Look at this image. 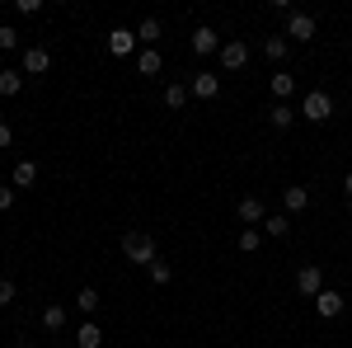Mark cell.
I'll list each match as a JSON object with an SVG mask.
<instances>
[{
    "label": "cell",
    "instance_id": "26",
    "mask_svg": "<svg viewBox=\"0 0 352 348\" xmlns=\"http://www.w3.org/2000/svg\"><path fill=\"white\" fill-rule=\"evenodd\" d=\"M169 278H174V268L164 264V259H155V264H151V283H155V287H164Z\"/></svg>",
    "mask_w": 352,
    "mask_h": 348
},
{
    "label": "cell",
    "instance_id": "15",
    "mask_svg": "<svg viewBox=\"0 0 352 348\" xmlns=\"http://www.w3.org/2000/svg\"><path fill=\"white\" fill-rule=\"evenodd\" d=\"M296 118H300V108H292V104H272V108H268V123L277 127V132H287Z\"/></svg>",
    "mask_w": 352,
    "mask_h": 348
},
{
    "label": "cell",
    "instance_id": "30",
    "mask_svg": "<svg viewBox=\"0 0 352 348\" xmlns=\"http://www.w3.org/2000/svg\"><path fill=\"white\" fill-rule=\"evenodd\" d=\"M10 146H14V127H10V123H0V151H10Z\"/></svg>",
    "mask_w": 352,
    "mask_h": 348
},
{
    "label": "cell",
    "instance_id": "19",
    "mask_svg": "<svg viewBox=\"0 0 352 348\" xmlns=\"http://www.w3.org/2000/svg\"><path fill=\"white\" fill-rule=\"evenodd\" d=\"M19 90H24V71H14V66H5V71H0V94L10 99V94H19Z\"/></svg>",
    "mask_w": 352,
    "mask_h": 348
},
{
    "label": "cell",
    "instance_id": "25",
    "mask_svg": "<svg viewBox=\"0 0 352 348\" xmlns=\"http://www.w3.org/2000/svg\"><path fill=\"white\" fill-rule=\"evenodd\" d=\"M258 245H263V231H254V226H244V231H240V249H244V254H254Z\"/></svg>",
    "mask_w": 352,
    "mask_h": 348
},
{
    "label": "cell",
    "instance_id": "3",
    "mask_svg": "<svg viewBox=\"0 0 352 348\" xmlns=\"http://www.w3.org/2000/svg\"><path fill=\"white\" fill-rule=\"evenodd\" d=\"M282 33H287V43H310V38H315V14H305V10H292Z\"/></svg>",
    "mask_w": 352,
    "mask_h": 348
},
{
    "label": "cell",
    "instance_id": "13",
    "mask_svg": "<svg viewBox=\"0 0 352 348\" xmlns=\"http://www.w3.org/2000/svg\"><path fill=\"white\" fill-rule=\"evenodd\" d=\"M282 207H287V212H305V207H310V188L305 184L282 188Z\"/></svg>",
    "mask_w": 352,
    "mask_h": 348
},
{
    "label": "cell",
    "instance_id": "10",
    "mask_svg": "<svg viewBox=\"0 0 352 348\" xmlns=\"http://www.w3.org/2000/svg\"><path fill=\"white\" fill-rule=\"evenodd\" d=\"M52 71V52L47 48H28L24 52V76H47Z\"/></svg>",
    "mask_w": 352,
    "mask_h": 348
},
{
    "label": "cell",
    "instance_id": "7",
    "mask_svg": "<svg viewBox=\"0 0 352 348\" xmlns=\"http://www.w3.org/2000/svg\"><path fill=\"white\" fill-rule=\"evenodd\" d=\"M188 43H192V52H197V57H212V52H221V33H217L212 24H197V28H192V38H188Z\"/></svg>",
    "mask_w": 352,
    "mask_h": 348
},
{
    "label": "cell",
    "instance_id": "12",
    "mask_svg": "<svg viewBox=\"0 0 352 348\" xmlns=\"http://www.w3.org/2000/svg\"><path fill=\"white\" fill-rule=\"evenodd\" d=\"M268 90H272V104H287L292 94H296V76H287V71H277L268 81Z\"/></svg>",
    "mask_w": 352,
    "mask_h": 348
},
{
    "label": "cell",
    "instance_id": "31",
    "mask_svg": "<svg viewBox=\"0 0 352 348\" xmlns=\"http://www.w3.org/2000/svg\"><path fill=\"white\" fill-rule=\"evenodd\" d=\"M343 198H348V203H352V170H348V174H343Z\"/></svg>",
    "mask_w": 352,
    "mask_h": 348
},
{
    "label": "cell",
    "instance_id": "22",
    "mask_svg": "<svg viewBox=\"0 0 352 348\" xmlns=\"http://www.w3.org/2000/svg\"><path fill=\"white\" fill-rule=\"evenodd\" d=\"M136 38H141V48H155L160 43V19H141L136 24Z\"/></svg>",
    "mask_w": 352,
    "mask_h": 348
},
{
    "label": "cell",
    "instance_id": "23",
    "mask_svg": "<svg viewBox=\"0 0 352 348\" xmlns=\"http://www.w3.org/2000/svg\"><path fill=\"white\" fill-rule=\"evenodd\" d=\"M33 179H38V165H33V161L14 165V188H33Z\"/></svg>",
    "mask_w": 352,
    "mask_h": 348
},
{
    "label": "cell",
    "instance_id": "1",
    "mask_svg": "<svg viewBox=\"0 0 352 348\" xmlns=\"http://www.w3.org/2000/svg\"><path fill=\"white\" fill-rule=\"evenodd\" d=\"M122 254H127V264H155V236L151 231H127L122 236Z\"/></svg>",
    "mask_w": 352,
    "mask_h": 348
},
{
    "label": "cell",
    "instance_id": "9",
    "mask_svg": "<svg viewBox=\"0 0 352 348\" xmlns=\"http://www.w3.org/2000/svg\"><path fill=\"white\" fill-rule=\"evenodd\" d=\"M315 316H320V320H333V316H343V292L324 287V292L315 296Z\"/></svg>",
    "mask_w": 352,
    "mask_h": 348
},
{
    "label": "cell",
    "instance_id": "20",
    "mask_svg": "<svg viewBox=\"0 0 352 348\" xmlns=\"http://www.w3.org/2000/svg\"><path fill=\"white\" fill-rule=\"evenodd\" d=\"M184 104H188V85L169 81V85H164V108H174V113H179Z\"/></svg>",
    "mask_w": 352,
    "mask_h": 348
},
{
    "label": "cell",
    "instance_id": "16",
    "mask_svg": "<svg viewBox=\"0 0 352 348\" xmlns=\"http://www.w3.org/2000/svg\"><path fill=\"white\" fill-rule=\"evenodd\" d=\"M76 348H104V329L94 320H85L80 329H76Z\"/></svg>",
    "mask_w": 352,
    "mask_h": 348
},
{
    "label": "cell",
    "instance_id": "8",
    "mask_svg": "<svg viewBox=\"0 0 352 348\" xmlns=\"http://www.w3.org/2000/svg\"><path fill=\"white\" fill-rule=\"evenodd\" d=\"M235 216H240V226H263V216H268V207H263V198L244 193V198H240V207H235Z\"/></svg>",
    "mask_w": 352,
    "mask_h": 348
},
{
    "label": "cell",
    "instance_id": "5",
    "mask_svg": "<svg viewBox=\"0 0 352 348\" xmlns=\"http://www.w3.org/2000/svg\"><path fill=\"white\" fill-rule=\"evenodd\" d=\"M221 66H226V71H244V66H249V43H244V38H230V43H221Z\"/></svg>",
    "mask_w": 352,
    "mask_h": 348
},
{
    "label": "cell",
    "instance_id": "14",
    "mask_svg": "<svg viewBox=\"0 0 352 348\" xmlns=\"http://www.w3.org/2000/svg\"><path fill=\"white\" fill-rule=\"evenodd\" d=\"M160 66H164L160 48H141V52H136V71H141V76H160Z\"/></svg>",
    "mask_w": 352,
    "mask_h": 348
},
{
    "label": "cell",
    "instance_id": "28",
    "mask_svg": "<svg viewBox=\"0 0 352 348\" xmlns=\"http://www.w3.org/2000/svg\"><path fill=\"white\" fill-rule=\"evenodd\" d=\"M0 306H14V278H0Z\"/></svg>",
    "mask_w": 352,
    "mask_h": 348
},
{
    "label": "cell",
    "instance_id": "18",
    "mask_svg": "<svg viewBox=\"0 0 352 348\" xmlns=\"http://www.w3.org/2000/svg\"><path fill=\"white\" fill-rule=\"evenodd\" d=\"M263 52H268V61H287V52H292L287 33H272V38H263Z\"/></svg>",
    "mask_w": 352,
    "mask_h": 348
},
{
    "label": "cell",
    "instance_id": "17",
    "mask_svg": "<svg viewBox=\"0 0 352 348\" xmlns=\"http://www.w3.org/2000/svg\"><path fill=\"white\" fill-rule=\"evenodd\" d=\"M43 329H47V334H61V329H66V306H43Z\"/></svg>",
    "mask_w": 352,
    "mask_h": 348
},
{
    "label": "cell",
    "instance_id": "11",
    "mask_svg": "<svg viewBox=\"0 0 352 348\" xmlns=\"http://www.w3.org/2000/svg\"><path fill=\"white\" fill-rule=\"evenodd\" d=\"M188 94H197V99H217V94H221V76H212V71L192 76V81H188Z\"/></svg>",
    "mask_w": 352,
    "mask_h": 348
},
{
    "label": "cell",
    "instance_id": "4",
    "mask_svg": "<svg viewBox=\"0 0 352 348\" xmlns=\"http://www.w3.org/2000/svg\"><path fill=\"white\" fill-rule=\"evenodd\" d=\"M296 292L300 296H320L324 292V268L320 264H300L296 268Z\"/></svg>",
    "mask_w": 352,
    "mask_h": 348
},
{
    "label": "cell",
    "instance_id": "21",
    "mask_svg": "<svg viewBox=\"0 0 352 348\" xmlns=\"http://www.w3.org/2000/svg\"><path fill=\"white\" fill-rule=\"evenodd\" d=\"M258 231H263V236H272V240H282V236L292 231V221H287L282 212H272V216H263V226H258Z\"/></svg>",
    "mask_w": 352,
    "mask_h": 348
},
{
    "label": "cell",
    "instance_id": "29",
    "mask_svg": "<svg viewBox=\"0 0 352 348\" xmlns=\"http://www.w3.org/2000/svg\"><path fill=\"white\" fill-rule=\"evenodd\" d=\"M14 207V184H0V212H10Z\"/></svg>",
    "mask_w": 352,
    "mask_h": 348
},
{
    "label": "cell",
    "instance_id": "6",
    "mask_svg": "<svg viewBox=\"0 0 352 348\" xmlns=\"http://www.w3.org/2000/svg\"><path fill=\"white\" fill-rule=\"evenodd\" d=\"M136 52H141L136 28H113L109 33V57H136Z\"/></svg>",
    "mask_w": 352,
    "mask_h": 348
},
{
    "label": "cell",
    "instance_id": "27",
    "mask_svg": "<svg viewBox=\"0 0 352 348\" xmlns=\"http://www.w3.org/2000/svg\"><path fill=\"white\" fill-rule=\"evenodd\" d=\"M14 43H19V33L10 24H0V52H14Z\"/></svg>",
    "mask_w": 352,
    "mask_h": 348
},
{
    "label": "cell",
    "instance_id": "2",
    "mask_svg": "<svg viewBox=\"0 0 352 348\" xmlns=\"http://www.w3.org/2000/svg\"><path fill=\"white\" fill-rule=\"evenodd\" d=\"M300 118H305V123H329V118H333V99H329L324 90H305Z\"/></svg>",
    "mask_w": 352,
    "mask_h": 348
},
{
    "label": "cell",
    "instance_id": "24",
    "mask_svg": "<svg viewBox=\"0 0 352 348\" xmlns=\"http://www.w3.org/2000/svg\"><path fill=\"white\" fill-rule=\"evenodd\" d=\"M76 306L94 320V311H99V292H94V287H80V292H76Z\"/></svg>",
    "mask_w": 352,
    "mask_h": 348
}]
</instances>
